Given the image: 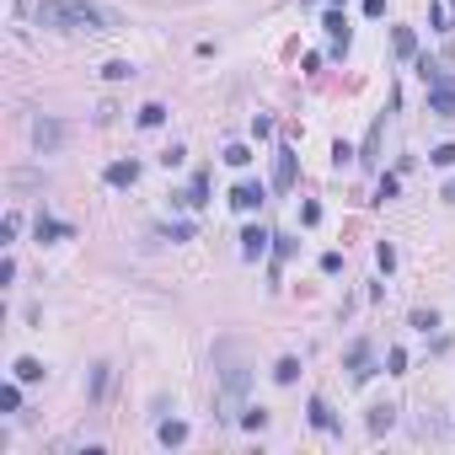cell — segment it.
<instances>
[{"label": "cell", "instance_id": "obj_15", "mask_svg": "<svg viewBox=\"0 0 455 455\" xmlns=\"http://www.w3.org/2000/svg\"><path fill=\"white\" fill-rule=\"evenodd\" d=\"M391 43H396V54H402V59H413V54H418V38H413V27H396V32H391Z\"/></svg>", "mask_w": 455, "mask_h": 455}, {"label": "cell", "instance_id": "obj_37", "mask_svg": "<svg viewBox=\"0 0 455 455\" xmlns=\"http://www.w3.org/2000/svg\"><path fill=\"white\" fill-rule=\"evenodd\" d=\"M332 6H349V0H332Z\"/></svg>", "mask_w": 455, "mask_h": 455}, {"label": "cell", "instance_id": "obj_14", "mask_svg": "<svg viewBox=\"0 0 455 455\" xmlns=\"http://www.w3.org/2000/svg\"><path fill=\"white\" fill-rule=\"evenodd\" d=\"M11 375H17L21 386H32V380H43V359H17V364H11Z\"/></svg>", "mask_w": 455, "mask_h": 455}, {"label": "cell", "instance_id": "obj_8", "mask_svg": "<svg viewBox=\"0 0 455 455\" xmlns=\"http://www.w3.org/2000/svg\"><path fill=\"white\" fill-rule=\"evenodd\" d=\"M306 413H310V423H316L322 434H337V429H343V423L332 418V407H327V402H322V396H310V407H306Z\"/></svg>", "mask_w": 455, "mask_h": 455}, {"label": "cell", "instance_id": "obj_30", "mask_svg": "<svg viewBox=\"0 0 455 455\" xmlns=\"http://www.w3.org/2000/svg\"><path fill=\"white\" fill-rule=\"evenodd\" d=\"M252 134H257V140H268V134H273V118H268V113H257V118H252Z\"/></svg>", "mask_w": 455, "mask_h": 455}, {"label": "cell", "instance_id": "obj_34", "mask_svg": "<svg viewBox=\"0 0 455 455\" xmlns=\"http://www.w3.org/2000/svg\"><path fill=\"white\" fill-rule=\"evenodd\" d=\"M322 273H343V252H327V257H322Z\"/></svg>", "mask_w": 455, "mask_h": 455}, {"label": "cell", "instance_id": "obj_23", "mask_svg": "<svg viewBox=\"0 0 455 455\" xmlns=\"http://www.w3.org/2000/svg\"><path fill=\"white\" fill-rule=\"evenodd\" d=\"M107 364H97V370H91V402H102V391H107Z\"/></svg>", "mask_w": 455, "mask_h": 455}, {"label": "cell", "instance_id": "obj_24", "mask_svg": "<svg viewBox=\"0 0 455 455\" xmlns=\"http://www.w3.org/2000/svg\"><path fill=\"white\" fill-rule=\"evenodd\" d=\"M396 187H402V183H396L391 171H386V177H380V187H375V204H386V198H396Z\"/></svg>", "mask_w": 455, "mask_h": 455}, {"label": "cell", "instance_id": "obj_33", "mask_svg": "<svg viewBox=\"0 0 455 455\" xmlns=\"http://www.w3.org/2000/svg\"><path fill=\"white\" fill-rule=\"evenodd\" d=\"M17 230H21V214H6V225H0V241H11Z\"/></svg>", "mask_w": 455, "mask_h": 455}, {"label": "cell", "instance_id": "obj_27", "mask_svg": "<svg viewBox=\"0 0 455 455\" xmlns=\"http://www.w3.org/2000/svg\"><path fill=\"white\" fill-rule=\"evenodd\" d=\"M273 257H279V263L295 257V236H273Z\"/></svg>", "mask_w": 455, "mask_h": 455}, {"label": "cell", "instance_id": "obj_5", "mask_svg": "<svg viewBox=\"0 0 455 455\" xmlns=\"http://www.w3.org/2000/svg\"><path fill=\"white\" fill-rule=\"evenodd\" d=\"M32 140H38L43 156H54V150L64 145V124L59 118H32Z\"/></svg>", "mask_w": 455, "mask_h": 455}, {"label": "cell", "instance_id": "obj_6", "mask_svg": "<svg viewBox=\"0 0 455 455\" xmlns=\"http://www.w3.org/2000/svg\"><path fill=\"white\" fill-rule=\"evenodd\" d=\"M273 187H279V193H290V187H295V150L290 145L273 150Z\"/></svg>", "mask_w": 455, "mask_h": 455}, {"label": "cell", "instance_id": "obj_10", "mask_svg": "<svg viewBox=\"0 0 455 455\" xmlns=\"http://www.w3.org/2000/svg\"><path fill=\"white\" fill-rule=\"evenodd\" d=\"M64 236H75V225H64V220H48V214H38V241H64Z\"/></svg>", "mask_w": 455, "mask_h": 455}, {"label": "cell", "instance_id": "obj_18", "mask_svg": "<svg viewBox=\"0 0 455 455\" xmlns=\"http://www.w3.org/2000/svg\"><path fill=\"white\" fill-rule=\"evenodd\" d=\"M21 407V380H11V386H0V413H17Z\"/></svg>", "mask_w": 455, "mask_h": 455}, {"label": "cell", "instance_id": "obj_16", "mask_svg": "<svg viewBox=\"0 0 455 455\" xmlns=\"http://www.w3.org/2000/svg\"><path fill=\"white\" fill-rule=\"evenodd\" d=\"M166 124V107L161 102H145V107H140V129H161Z\"/></svg>", "mask_w": 455, "mask_h": 455}, {"label": "cell", "instance_id": "obj_11", "mask_svg": "<svg viewBox=\"0 0 455 455\" xmlns=\"http://www.w3.org/2000/svg\"><path fill=\"white\" fill-rule=\"evenodd\" d=\"M156 434H161V445L171 450V445H183V439H187V423H183V418H166V423L156 429Z\"/></svg>", "mask_w": 455, "mask_h": 455}, {"label": "cell", "instance_id": "obj_3", "mask_svg": "<svg viewBox=\"0 0 455 455\" xmlns=\"http://www.w3.org/2000/svg\"><path fill=\"white\" fill-rule=\"evenodd\" d=\"M343 364H349V375H353V386H364L370 380V337H353L349 343V353H343Z\"/></svg>", "mask_w": 455, "mask_h": 455}, {"label": "cell", "instance_id": "obj_26", "mask_svg": "<svg viewBox=\"0 0 455 455\" xmlns=\"http://www.w3.org/2000/svg\"><path fill=\"white\" fill-rule=\"evenodd\" d=\"M241 429H268V413H263V407H247V413H241Z\"/></svg>", "mask_w": 455, "mask_h": 455}, {"label": "cell", "instance_id": "obj_25", "mask_svg": "<svg viewBox=\"0 0 455 455\" xmlns=\"http://www.w3.org/2000/svg\"><path fill=\"white\" fill-rule=\"evenodd\" d=\"M300 225H322V204H316V198L300 204Z\"/></svg>", "mask_w": 455, "mask_h": 455}, {"label": "cell", "instance_id": "obj_31", "mask_svg": "<svg viewBox=\"0 0 455 455\" xmlns=\"http://www.w3.org/2000/svg\"><path fill=\"white\" fill-rule=\"evenodd\" d=\"M183 156H187V150H183V145H171V150H161V166H166V171H171V166H183Z\"/></svg>", "mask_w": 455, "mask_h": 455}, {"label": "cell", "instance_id": "obj_20", "mask_svg": "<svg viewBox=\"0 0 455 455\" xmlns=\"http://www.w3.org/2000/svg\"><path fill=\"white\" fill-rule=\"evenodd\" d=\"M349 161H359V150H353L349 140H337V145H332V166L343 171V166H349Z\"/></svg>", "mask_w": 455, "mask_h": 455}, {"label": "cell", "instance_id": "obj_7", "mask_svg": "<svg viewBox=\"0 0 455 455\" xmlns=\"http://www.w3.org/2000/svg\"><path fill=\"white\" fill-rule=\"evenodd\" d=\"M268 241H273V230H263V225H247V230H241V257H247V263H257V257L268 252Z\"/></svg>", "mask_w": 455, "mask_h": 455}, {"label": "cell", "instance_id": "obj_29", "mask_svg": "<svg viewBox=\"0 0 455 455\" xmlns=\"http://www.w3.org/2000/svg\"><path fill=\"white\" fill-rule=\"evenodd\" d=\"M429 161H434V166H455V145H439V150H429Z\"/></svg>", "mask_w": 455, "mask_h": 455}, {"label": "cell", "instance_id": "obj_22", "mask_svg": "<svg viewBox=\"0 0 455 455\" xmlns=\"http://www.w3.org/2000/svg\"><path fill=\"white\" fill-rule=\"evenodd\" d=\"M375 263H380V273L396 268V247H391V241H380V247H375Z\"/></svg>", "mask_w": 455, "mask_h": 455}, {"label": "cell", "instance_id": "obj_32", "mask_svg": "<svg viewBox=\"0 0 455 455\" xmlns=\"http://www.w3.org/2000/svg\"><path fill=\"white\" fill-rule=\"evenodd\" d=\"M225 161H230V166H247V161H252V150H247V145H230V150H225Z\"/></svg>", "mask_w": 455, "mask_h": 455}, {"label": "cell", "instance_id": "obj_1", "mask_svg": "<svg viewBox=\"0 0 455 455\" xmlns=\"http://www.w3.org/2000/svg\"><path fill=\"white\" fill-rule=\"evenodd\" d=\"M38 27H54V32H113V27H124V17L107 11V6H91V0H38Z\"/></svg>", "mask_w": 455, "mask_h": 455}, {"label": "cell", "instance_id": "obj_12", "mask_svg": "<svg viewBox=\"0 0 455 455\" xmlns=\"http://www.w3.org/2000/svg\"><path fill=\"white\" fill-rule=\"evenodd\" d=\"M209 198V171H198V177H193V187H187L183 198H177V204H187V209H198Z\"/></svg>", "mask_w": 455, "mask_h": 455}, {"label": "cell", "instance_id": "obj_4", "mask_svg": "<svg viewBox=\"0 0 455 455\" xmlns=\"http://www.w3.org/2000/svg\"><path fill=\"white\" fill-rule=\"evenodd\" d=\"M268 204V187L263 183H236L230 187V209H241V214H252V209Z\"/></svg>", "mask_w": 455, "mask_h": 455}, {"label": "cell", "instance_id": "obj_28", "mask_svg": "<svg viewBox=\"0 0 455 455\" xmlns=\"http://www.w3.org/2000/svg\"><path fill=\"white\" fill-rule=\"evenodd\" d=\"M413 327H418V332H434L439 316H434V310H413Z\"/></svg>", "mask_w": 455, "mask_h": 455}, {"label": "cell", "instance_id": "obj_17", "mask_svg": "<svg viewBox=\"0 0 455 455\" xmlns=\"http://www.w3.org/2000/svg\"><path fill=\"white\" fill-rule=\"evenodd\" d=\"M450 0H439V6H429V27H439V32H450Z\"/></svg>", "mask_w": 455, "mask_h": 455}, {"label": "cell", "instance_id": "obj_35", "mask_svg": "<svg viewBox=\"0 0 455 455\" xmlns=\"http://www.w3.org/2000/svg\"><path fill=\"white\" fill-rule=\"evenodd\" d=\"M386 364H391V375H402V370H407V353L391 349V353H386Z\"/></svg>", "mask_w": 455, "mask_h": 455}, {"label": "cell", "instance_id": "obj_13", "mask_svg": "<svg viewBox=\"0 0 455 455\" xmlns=\"http://www.w3.org/2000/svg\"><path fill=\"white\" fill-rule=\"evenodd\" d=\"M391 423H396V407H391V402H380V407H370V434H386Z\"/></svg>", "mask_w": 455, "mask_h": 455}, {"label": "cell", "instance_id": "obj_36", "mask_svg": "<svg viewBox=\"0 0 455 455\" xmlns=\"http://www.w3.org/2000/svg\"><path fill=\"white\" fill-rule=\"evenodd\" d=\"M364 17H386V0H364Z\"/></svg>", "mask_w": 455, "mask_h": 455}, {"label": "cell", "instance_id": "obj_19", "mask_svg": "<svg viewBox=\"0 0 455 455\" xmlns=\"http://www.w3.org/2000/svg\"><path fill=\"white\" fill-rule=\"evenodd\" d=\"M295 375H300V359H279V364H273V380H279V386H295Z\"/></svg>", "mask_w": 455, "mask_h": 455}, {"label": "cell", "instance_id": "obj_21", "mask_svg": "<svg viewBox=\"0 0 455 455\" xmlns=\"http://www.w3.org/2000/svg\"><path fill=\"white\" fill-rule=\"evenodd\" d=\"M102 75H107V81H129V75H134V64H129V59H113V64H102Z\"/></svg>", "mask_w": 455, "mask_h": 455}, {"label": "cell", "instance_id": "obj_9", "mask_svg": "<svg viewBox=\"0 0 455 455\" xmlns=\"http://www.w3.org/2000/svg\"><path fill=\"white\" fill-rule=\"evenodd\" d=\"M107 183L113 187H134L140 183V161H113L107 166Z\"/></svg>", "mask_w": 455, "mask_h": 455}, {"label": "cell", "instance_id": "obj_2", "mask_svg": "<svg viewBox=\"0 0 455 455\" xmlns=\"http://www.w3.org/2000/svg\"><path fill=\"white\" fill-rule=\"evenodd\" d=\"M429 113L434 118H455V75H434L429 81Z\"/></svg>", "mask_w": 455, "mask_h": 455}]
</instances>
